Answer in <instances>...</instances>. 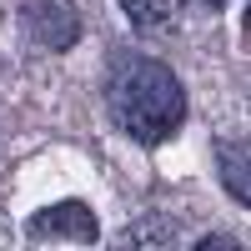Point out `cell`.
<instances>
[{
	"label": "cell",
	"mask_w": 251,
	"mask_h": 251,
	"mask_svg": "<svg viewBox=\"0 0 251 251\" xmlns=\"http://www.w3.org/2000/svg\"><path fill=\"white\" fill-rule=\"evenodd\" d=\"M106 106H111V121L136 146H161L186 121V91L166 60L141 50H116L106 75Z\"/></svg>",
	"instance_id": "obj_1"
},
{
	"label": "cell",
	"mask_w": 251,
	"mask_h": 251,
	"mask_svg": "<svg viewBox=\"0 0 251 251\" xmlns=\"http://www.w3.org/2000/svg\"><path fill=\"white\" fill-rule=\"evenodd\" d=\"M25 236L30 241H80V246H91V241H100V221L86 201H60V206H46V211H35L25 221Z\"/></svg>",
	"instance_id": "obj_2"
},
{
	"label": "cell",
	"mask_w": 251,
	"mask_h": 251,
	"mask_svg": "<svg viewBox=\"0 0 251 251\" xmlns=\"http://www.w3.org/2000/svg\"><path fill=\"white\" fill-rule=\"evenodd\" d=\"M25 30L40 40V46L60 50V46H75L80 20H75V10L55 5V0H35V5H25Z\"/></svg>",
	"instance_id": "obj_3"
},
{
	"label": "cell",
	"mask_w": 251,
	"mask_h": 251,
	"mask_svg": "<svg viewBox=\"0 0 251 251\" xmlns=\"http://www.w3.org/2000/svg\"><path fill=\"white\" fill-rule=\"evenodd\" d=\"M121 10L131 15L136 30H171L181 15V0H121Z\"/></svg>",
	"instance_id": "obj_4"
},
{
	"label": "cell",
	"mask_w": 251,
	"mask_h": 251,
	"mask_svg": "<svg viewBox=\"0 0 251 251\" xmlns=\"http://www.w3.org/2000/svg\"><path fill=\"white\" fill-rule=\"evenodd\" d=\"M171 241H176V221H166V216L131 221V226L116 236V246H171Z\"/></svg>",
	"instance_id": "obj_5"
},
{
	"label": "cell",
	"mask_w": 251,
	"mask_h": 251,
	"mask_svg": "<svg viewBox=\"0 0 251 251\" xmlns=\"http://www.w3.org/2000/svg\"><path fill=\"white\" fill-rule=\"evenodd\" d=\"M216 156H221V181H226V191L246 206V201H251V186H246V151H241V146H216Z\"/></svg>",
	"instance_id": "obj_6"
},
{
	"label": "cell",
	"mask_w": 251,
	"mask_h": 251,
	"mask_svg": "<svg viewBox=\"0 0 251 251\" xmlns=\"http://www.w3.org/2000/svg\"><path fill=\"white\" fill-rule=\"evenodd\" d=\"M196 251H241V241H231V236H206V241H196Z\"/></svg>",
	"instance_id": "obj_7"
},
{
	"label": "cell",
	"mask_w": 251,
	"mask_h": 251,
	"mask_svg": "<svg viewBox=\"0 0 251 251\" xmlns=\"http://www.w3.org/2000/svg\"><path fill=\"white\" fill-rule=\"evenodd\" d=\"M206 5H226V0H206Z\"/></svg>",
	"instance_id": "obj_8"
}]
</instances>
